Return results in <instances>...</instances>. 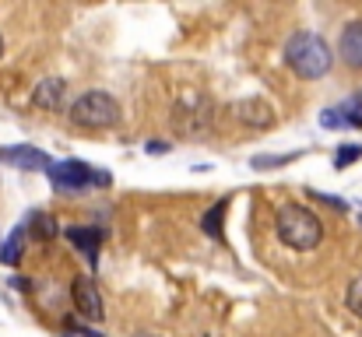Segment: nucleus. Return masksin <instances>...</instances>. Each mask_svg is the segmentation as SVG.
Segmentation results:
<instances>
[{"label":"nucleus","instance_id":"obj_1","mask_svg":"<svg viewBox=\"0 0 362 337\" xmlns=\"http://www.w3.org/2000/svg\"><path fill=\"white\" fill-rule=\"evenodd\" d=\"M274 235L296 253H313L324 242V222L313 208L288 201L274 211Z\"/></svg>","mask_w":362,"mask_h":337},{"label":"nucleus","instance_id":"obj_2","mask_svg":"<svg viewBox=\"0 0 362 337\" xmlns=\"http://www.w3.org/2000/svg\"><path fill=\"white\" fill-rule=\"evenodd\" d=\"M285 64L296 78L303 81H320L331 67H334V53L331 46L317 35V32H296L285 42Z\"/></svg>","mask_w":362,"mask_h":337},{"label":"nucleus","instance_id":"obj_3","mask_svg":"<svg viewBox=\"0 0 362 337\" xmlns=\"http://www.w3.org/2000/svg\"><path fill=\"white\" fill-rule=\"evenodd\" d=\"M67 116H71V123L81 126V130H113V126H120L123 110L110 92L92 88V92H81V95L71 102V112H67Z\"/></svg>","mask_w":362,"mask_h":337},{"label":"nucleus","instance_id":"obj_4","mask_svg":"<svg viewBox=\"0 0 362 337\" xmlns=\"http://www.w3.org/2000/svg\"><path fill=\"white\" fill-rule=\"evenodd\" d=\"M173 126L180 137H204L215 126V102L204 92H187L176 110H173Z\"/></svg>","mask_w":362,"mask_h":337},{"label":"nucleus","instance_id":"obj_5","mask_svg":"<svg viewBox=\"0 0 362 337\" xmlns=\"http://www.w3.org/2000/svg\"><path fill=\"white\" fill-rule=\"evenodd\" d=\"M49 183L60 190V194H78V190H88V187H110L113 176L106 169H95L81 158H67V162H53L49 165Z\"/></svg>","mask_w":362,"mask_h":337},{"label":"nucleus","instance_id":"obj_6","mask_svg":"<svg viewBox=\"0 0 362 337\" xmlns=\"http://www.w3.org/2000/svg\"><path fill=\"white\" fill-rule=\"evenodd\" d=\"M71 299H74V309H78V320H88V324H103L106 320V302H103V292L92 278H74L71 281Z\"/></svg>","mask_w":362,"mask_h":337},{"label":"nucleus","instance_id":"obj_7","mask_svg":"<svg viewBox=\"0 0 362 337\" xmlns=\"http://www.w3.org/2000/svg\"><path fill=\"white\" fill-rule=\"evenodd\" d=\"M0 162L14 165V169H25V172H49V155L32 148V144H14V148H0Z\"/></svg>","mask_w":362,"mask_h":337},{"label":"nucleus","instance_id":"obj_8","mask_svg":"<svg viewBox=\"0 0 362 337\" xmlns=\"http://www.w3.org/2000/svg\"><path fill=\"white\" fill-rule=\"evenodd\" d=\"M233 116L246 123V126H253V130H267V126H274V106L271 102H264V99H243L233 106Z\"/></svg>","mask_w":362,"mask_h":337},{"label":"nucleus","instance_id":"obj_9","mask_svg":"<svg viewBox=\"0 0 362 337\" xmlns=\"http://www.w3.org/2000/svg\"><path fill=\"white\" fill-rule=\"evenodd\" d=\"M338 57L345 67L352 71H362V18L359 21H349L338 35Z\"/></svg>","mask_w":362,"mask_h":337},{"label":"nucleus","instance_id":"obj_10","mask_svg":"<svg viewBox=\"0 0 362 337\" xmlns=\"http://www.w3.org/2000/svg\"><path fill=\"white\" fill-rule=\"evenodd\" d=\"M64 99H67V81H64V78H46V81H39L35 92H32V106L42 112L64 110Z\"/></svg>","mask_w":362,"mask_h":337},{"label":"nucleus","instance_id":"obj_11","mask_svg":"<svg viewBox=\"0 0 362 337\" xmlns=\"http://www.w3.org/2000/svg\"><path fill=\"white\" fill-rule=\"evenodd\" d=\"M67 239H71V246H78V253H85V256H88V264H95V260H99L103 228H95V225H71V228H67Z\"/></svg>","mask_w":362,"mask_h":337},{"label":"nucleus","instance_id":"obj_12","mask_svg":"<svg viewBox=\"0 0 362 337\" xmlns=\"http://www.w3.org/2000/svg\"><path fill=\"white\" fill-rule=\"evenodd\" d=\"M25 232H28L35 242H49V239L57 235V222H53V215H46V211H32L28 222H25Z\"/></svg>","mask_w":362,"mask_h":337},{"label":"nucleus","instance_id":"obj_13","mask_svg":"<svg viewBox=\"0 0 362 337\" xmlns=\"http://www.w3.org/2000/svg\"><path fill=\"white\" fill-rule=\"evenodd\" d=\"M226 211H229V197H222L218 204H211L201 218V228L208 239H222V222H226Z\"/></svg>","mask_w":362,"mask_h":337},{"label":"nucleus","instance_id":"obj_14","mask_svg":"<svg viewBox=\"0 0 362 337\" xmlns=\"http://www.w3.org/2000/svg\"><path fill=\"white\" fill-rule=\"evenodd\" d=\"M25 225H18L11 235H7V242L0 246V264H7V267H14L18 260H21V249H25Z\"/></svg>","mask_w":362,"mask_h":337},{"label":"nucleus","instance_id":"obj_15","mask_svg":"<svg viewBox=\"0 0 362 337\" xmlns=\"http://www.w3.org/2000/svg\"><path fill=\"white\" fill-rule=\"evenodd\" d=\"M345 309L362 320V274H356V278L349 281V288H345Z\"/></svg>","mask_w":362,"mask_h":337},{"label":"nucleus","instance_id":"obj_16","mask_svg":"<svg viewBox=\"0 0 362 337\" xmlns=\"http://www.w3.org/2000/svg\"><path fill=\"white\" fill-rule=\"evenodd\" d=\"M296 158H299V151H288V155H257L253 158V169H278V165H288Z\"/></svg>","mask_w":362,"mask_h":337},{"label":"nucleus","instance_id":"obj_17","mask_svg":"<svg viewBox=\"0 0 362 337\" xmlns=\"http://www.w3.org/2000/svg\"><path fill=\"white\" fill-rule=\"evenodd\" d=\"M359 158H362V144H341L338 155H334V169H349Z\"/></svg>","mask_w":362,"mask_h":337},{"label":"nucleus","instance_id":"obj_18","mask_svg":"<svg viewBox=\"0 0 362 337\" xmlns=\"http://www.w3.org/2000/svg\"><path fill=\"white\" fill-rule=\"evenodd\" d=\"M320 126H327V130H345V126H349V116H345V110H324Z\"/></svg>","mask_w":362,"mask_h":337},{"label":"nucleus","instance_id":"obj_19","mask_svg":"<svg viewBox=\"0 0 362 337\" xmlns=\"http://www.w3.org/2000/svg\"><path fill=\"white\" fill-rule=\"evenodd\" d=\"M169 148H173L169 141H148V148H144V151H148V155H165Z\"/></svg>","mask_w":362,"mask_h":337},{"label":"nucleus","instance_id":"obj_20","mask_svg":"<svg viewBox=\"0 0 362 337\" xmlns=\"http://www.w3.org/2000/svg\"><path fill=\"white\" fill-rule=\"evenodd\" d=\"M317 201H324V204H334L338 211H345V201H338V197H327V194H313Z\"/></svg>","mask_w":362,"mask_h":337},{"label":"nucleus","instance_id":"obj_21","mask_svg":"<svg viewBox=\"0 0 362 337\" xmlns=\"http://www.w3.org/2000/svg\"><path fill=\"white\" fill-rule=\"evenodd\" d=\"M134 337H162V334H151V331H141V334H134Z\"/></svg>","mask_w":362,"mask_h":337},{"label":"nucleus","instance_id":"obj_22","mask_svg":"<svg viewBox=\"0 0 362 337\" xmlns=\"http://www.w3.org/2000/svg\"><path fill=\"white\" fill-rule=\"evenodd\" d=\"M352 106H356V110L362 112V95H356V102H352Z\"/></svg>","mask_w":362,"mask_h":337},{"label":"nucleus","instance_id":"obj_23","mask_svg":"<svg viewBox=\"0 0 362 337\" xmlns=\"http://www.w3.org/2000/svg\"><path fill=\"white\" fill-rule=\"evenodd\" d=\"M0 57H4V35H0Z\"/></svg>","mask_w":362,"mask_h":337}]
</instances>
